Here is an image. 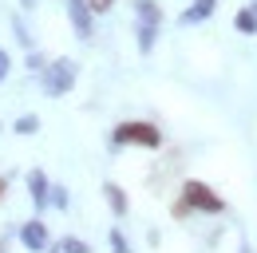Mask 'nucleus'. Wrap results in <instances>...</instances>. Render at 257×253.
I'll return each instance as SVG.
<instances>
[{
    "label": "nucleus",
    "mask_w": 257,
    "mask_h": 253,
    "mask_svg": "<svg viewBox=\"0 0 257 253\" xmlns=\"http://www.w3.org/2000/svg\"><path fill=\"white\" fill-rule=\"evenodd\" d=\"M186 210H202V214H222L225 202L214 194V190L206 186V182H198L190 178L186 186H182V202H178V214H186Z\"/></svg>",
    "instance_id": "f257e3e1"
},
{
    "label": "nucleus",
    "mask_w": 257,
    "mask_h": 253,
    "mask_svg": "<svg viewBox=\"0 0 257 253\" xmlns=\"http://www.w3.org/2000/svg\"><path fill=\"white\" fill-rule=\"evenodd\" d=\"M75 75H79V67H75V60H56V63H48L44 67V95H67L71 87H75Z\"/></svg>",
    "instance_id": "f03ea898"
},
{
    "label": "nucleus",
    "mask_w": 257,
    "mask_h": 253,
    "mask_svg": "<svg viewBox=\"0 0 257 253\" xmlns=\"http://www.w3.org/2000/svg\"><path fill=\"white\" fill-rule=\"evenodd\" d=\"M135 12H139V52L147 56V52L155 48V36H159L162 12H159V4H151V0H139V4H135Z\"/></svg>",
    "instance_id": "7ed1b4c3"
},
{
    "label": "nucleus",
    "mask_w": 257,
    "mask_h": 253,
    "mask_svg": "<svg viewBox=\"0 0 257 253\" xmlns=\"http://www.w3.org/2000/svg\"><path fill=\"white\" fill-rule=\"evenodd\" d=\"M115 143H119V147H131V143H135V147H151V151H155L162 143V135H159L155 123H119L115 126Z\"/></svg>",
    "instance_id": "20e7f679"
},
{
    "label": "nucleus",
    "mask_w": 257,
    "mask_h": 253,
    "mask_svg": "<svg viewBox=\"0 0 257 253\" xmlns=\"http://www.w3.org/2000/svg\"><path fill=\"white\" fill-rule=\"evenodd\" d=\"M67 16H71L79 40H91V8H87V0H67Z\"/></svg>",
    "instance_id": "39448f33"
},
{
    "label": "nucleus",
    "mask_w": 257,
    "mask_h": 253,
    "mask_svg": "<svg viewBox=\"0 0 257 253\" xmlns=\"http://www.w3.org/2000/svg\"><path fill=\"white\" fill-rule=\"evenodd\" d=\"M20 241H24L32 253H44L48 249V229H44V221H28V225L20 229Z\"/></svg>",
    "instance_id": "423d86ee"
},
{
    "label": "nucleus",
    "mask_w": 257,
    "mask_h": 253,
    "mask_svg": "<svg viewBox=\"0 0 257 253\" xmlns=\"http://www.w3.org/2000/svg\"><path fill=\"white\" fill-rule=\"evenodd\" d=\"M28 190H32L36 210H44V206H48V178H44V170H32V174H28Z\"/></svg>",
    "instance_id": "0eeeda50"
},
{
    "label": "nucleus",
    "mask_w": 257,
    "mask_h": 253,
    "mask_svg": "<svg viewBox=\"0 0 257 253\" xmlns=\"http://www.w3.org/2000/svg\"><path fill=\"white\" fill-rule=\"evenodd\" d=\"M218 8V0H194L190 8L182 12V24H198V20H210V12Z\"/></svg>",
    "instance_id": "6e6552de"
},
{
    "label": "nucleus",
    "mask_w": 257,
    "mask_h": 253,
    "mask_svg": "<svg viewBox=\"0 0 257 253\" xmlns=\"http://www.w3.org/2000/svg\"><path fill=\"white\" fill-rule=\"evenodd\" d=\"M103 194H107V202H111V210H115V218H123L127 214V194L115 186V182H103Z\"/></svg>",
    "instance_id": "1a4fd4ad"
},
{
    "label": "nucleus",
    "mask_w": 257,
    "mask_h": 253,
    "mask_svg": "<svg viewBox=\"0 0 257 253\" xmlns=\"http://www.w3.org/2000/svg\"><path fill=\"white\" fill-rule=\"evenodd\" d=\"M233 28L241 32V36H249V32H257V12H253V8H241V12L233 16Z\"/></svg>",
    "instance_id": "9d476101"
},
{
    "label": "nucleus",
    "mask_w": 257,
    "mask_h": 253,
    "mask_svg": "<svg viewBox=\"0 0 257 253\" xmlns=\"http://www.w3.org/2000/svg\"><path fill=\"white\" fill-rule=\"evenodd\" d=\"M60 253H91V245L79 241V237H64V241H60Z\"/></svg>",
    "instance_id": "9b49d317"
},
{
    "label": "nucleus",
    "mask_w": 257,
    "mask_h": 253,
    "mask_svg": "<svg viewBox=\"0 0 257 253\" xmlns=\"http://www.w3.org/2000/svg\"><path fill=\"white\" fill-rule=\"evenodd\" d=\"M40 131V119L36 115H24V119H16V135H36Z\"/></svg>",
    "instance_id": "f8f14e48"
},
{
    "label": "nucleus",
    "mask_w": 257,
    "mask_h": 253,
    "mask_svg": "<svg viewBox=\"0 0 257 253\" xmlns=\"http://www.w3.org/2000/svg\"><path fill=\"white\" fill-rule=\"evenodd\" d=\"M111 253H135L127 245V237H123V229H111Z\"/></svg>",
    "instance_id": "ddd939ff"
},
{
    "label": "nucleus",
    "mask_w": 257,
    "mask_h": 253,
    "mask_svg": "<svg viewBox=\"0 0 257 253\" xmlns=\"http://www.w3.org/2000/svg\"><path fill=\"white\" fill-rule=\"evenodd\" d=\"M48 202L64 210V206H67V190H64V186H48Z\"/></svg>",
    "instance_id": "4468645a"
},
{
    "label": "nucleus",
    "mask_w": 257,
    "mask_h": 253,
    "mask_svg": "<svg viewBox=\"0 0 257 253\" xmlns=\"http://www.w3.org/2000/svg\"><path fill=\"white\" fill-rule=\"evenodd\" d=\"M8 71H12V60H8V52H4V48H0V83H4V79H8Z\"/></svg>",
    "instance_id": "2eb2a0df"
},
{
    "label": "nucleus",
    "mask_w": 257,
    "mask_h": 253,
    "mask_svg": "<svg viewBox=\"0 0 257 253\" xmlns=\"http://www.w3.org/2000/svg\"><path fill=\"white\" fill-rule=\"evenodd\" d=\"M111 4H115V0H87V8H91V12H107Z\"/></svg>",
    "instance_id": "dca6fc26"
},
{
    "label": "nucleus",
    "mask_w": 257,
    "mask_h": 253,
    "mask_svg": "<svg viewBox=\"0 0 257 253\" xmlns=\"http://www.w3.org/2000/svg\"><path fill=\"white\" fill-rule=\"evenodd\" d=\"M20 4H28V8H32V4H36V0H20Z\"/></svg>",
    "instance_id": "f3484780"
},
{
    "label": "nucleus",
    "mask_w": 257,
    "mask_h": 253,
    "mask_svg": "<svg viewBox=\"0 0 257 253\" xmlns=\"http://www.w3.org/2000/svg\"><path fill=\"white\" fill-rule=\"evenodd\" d=\"M0 194H4V178H0Z\"/></svg>",
    "instance_id": "a211bd4d"
},
{
    "label": "nucleus",
    "mask_w": 257,
    "mask_h": 253,
    "mask_svg": "<svg viewBox=\"0 0 257 253\" xmlns=\"http://www.w3.org/2000/svg\"><path fill=\"white\" fill-rule=\"evenodd\" d=\"M241 253H249V245H241Z\"/></svg>",
    "instance_id": "6ab92c4d"
},
{
    "label": "nucleus",
    "mask_w": 257,
    "mask_h": 253,
    "mask_svg": "<svg viewBox=\"0 0 257 253\" xmlns=\"http://www.w3.org/2000/svg\"><path fill=\"white\" fill-rule=\"evenodd\" d=\"M253 12H257V4H253Z\"/></svg>",
    "instance_id": "aec40b11"
}]
</instances>
